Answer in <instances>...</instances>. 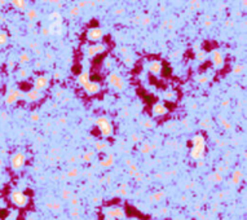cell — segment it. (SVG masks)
<instances>
[{"mask_svg":"<svg viewBox=\"0 0 247 220\" xmlns=\"http://www.w3.org/2000/svg\"><path fill=\"white\" fill-rule=\"evenodd\" d=\"M45 206H47L48 208L53 210V211H60V210H61V203H58V202H53V203H47Z\"/></svg>","mask_w":247,"mask_h":220,"instance_id":"30","label":"cell"},{"mask_svg":"<svg viewBox=\"0 0 247 220\" xmlns=\"http://www.w3.org/2000/svg\"><path fill=\"white\" fill-rule=\"evenodd\" d=\"M212 25V22H211L210 20H207V21H204V26H208V27H210V26Z\"/></svg>","mask_w":247,"mask_h":220,"instance_id":"52","label":"cell"},{"mask_svg":"<svg viewBox=\"0 0 247 220\" xmlns=\"http://www.w3.org/2000/svg\"><path fill=\"white\" fill-rule=\"evenodd\" d=\"M233 72L236 75H239V74H242V72H243V65H236V66H234V69H233Z\"/></svg>","mask_w":247,"mask_h":220,"instance_id":"36","label":"cell"},{"mask_svg":"<svg viewBox=\"0 0 247 220\" xmlns=\"http://www.w3.org/2000/svg\"><path fill=\"white\" fill-rule=\"evenodd\" d=\"M123 12H124V9H123V8H119V9H115V10H114L115 14H122Z\"/></svg>","mask_w":247,"mask_h":220,"instance_id":"51","label":"cell"},{"mask_svg":"<svg viewBox=\"0 0 247 220\" xmlns=\"http://www.w3.org/2000/svg\"><path fill=\"white\" fill-rule=\"evenodd\" d=\"M86 5H88V4H87V1H83V0L78 3V8H83V7H86Z\"/></svg>","mask_w":247,"mask_h":220,"instance_id":"49","label":"cell"},{"mask_svg":"<svg viewBox=\"0 0 247 220\" xmlns=\"http://www.w3.org/2000/svg\"><path fill=\"white\" fill-rule=\"evenodd\" d=\"M96 126L97 128H99L100 133H101L102 137H110L113 133V126L111 123H110L109 118H106V116H99V118L96 119Z\"/></svg>","mask_w":247,"mask_h":220,"instance_id":"2","label":"cell"},{"mask_svg":"<svg viewBox=\"0 0 247 220\" xmlns=\"http://www.w3.org/2000/svg\"><path fill=\"white\" fill-rule=\"evenodd\" d=\"M132 220H138V219H132Z\"/></svg>","mask_w":247,"mask_h":220,"instance_id":"59","label":"cell"},{"mask_svg":"<svg viewBox=\"0 0 247 220\" xmlns=\"http://www.w3.org/2000/svg\"><path fill=\"white\" fill-rule=\"evenodd\" d=\"M217 1H219V0H217Z\"/></svg>","mask_w":247,"mask_h":220,"instance_id":"60","label":"cell"},{"mask_svg":"<svg viewBox=\"0 0 247 220\" xmlns=\"http://www.w3.org/2000/svg\"><path fill=\"white\" fill-rule=\"evenodd\" d=\"M71 216L75 217V219H78L79 217V208L78 207H74L73 208V211H71Z\"/></svg>","mask_w":247,"mask_h":220,"instance_id":"39","label":"cell"},{"mask_svg":"<svg viewBox=\"0 0 247 220\" xmlns=\"http://www.w3.org/2000/svg\"><path fill=\"white\" fill-rule=\"evenodd\" d=\"M70 14L73 16V17H78L79 16V8L78 7H73L70 9Z\"/></svg>","mask_w":247,"mask_h":220,"instance_id":"38","label":"cell"},{"mask_svg":"<svg viewBox=\"0 0 247 220\" xmlns=\"http://www.w3.org/2000/svg\"><path fill=\"white\" fill-rule=\"evenodd\" d=\"M60 123H62V124H66V118H61V119H60Z\"/></svg>","mask_w":247,"mask_h":220,"instance_id":"54","label":"cell"},{"mask_svg":"<svg viewBox=\"0 0 247 220\" xmlns=\"http://www.w3.org/2000/svg\"><path fill=\"white\" fill-rule=\"evenodd\" d=\"M62 197H63V199H70L71 198L70 192H69V190H63L62 192Z\"/></svg>","mask_w":247,"mask_h":220,"instance_id":"42","label":"cell"},{"mask_svg":"<svg viewBox=\"0 0 247 220\" xmlns=\"http://www.w3.org/2000/svg\"><path fill=\"white\" fill-rule=\"evenodd\" d=\"M144 126H145V128H153V123H151L150 120H146L145 123H144Z\"/></svg>","mask_w":247,"mask_h":220,"instance_id":"47","label":"cell"},{"mask_svg":"<svg viewBox=\"0 0 247 220\" xmlns=\"http://www.w3.org/2000/svg\"><path fill=\"white\" fill-rule=\"evenodd\" d=\"M197 58L199 60V61H204V60H206V53H204V52H198V53H197Z\"/></svg>","mask_w":247,"mask_h":220,"instance_id":"40","label":"cell"},{"mask_svg":"<svg viewBox=\"0 0 247 220\" xmlns=\"http://www.w3.org/2000/svg\"><path fill=\"white\" fill-rule=\"evenodd\" d=\"M102 36H104V31L100 27H92L87 31V39L91 41H94V43L101 40Z\"/></svg>","mask_w":247,"mask_h":220,"instance_id":"8","label":"cell"},{"mask_svg":"<svg viewBox=\"0 0 247 220\" xmlns=\"http://www.w3.org/2000/svg\"><path fill=\"white\" fill-rule=\"evenodd\" d=\"M242 177H243V173H242V170L241 168H237V170H234V172L231 173V184H234V185H239V183L242 181Z\"/></svg>","mask_w":247,"mask_h":220,"instance_id":"17","label":"cell"},{"mask_svg":"<svg viewBox=\"0 0 247 220\" xmlns=\"http://www.w3.org/2000/svg\"><path fill=\"white\" fill-rule=\"evenodd\" d=\"M132 62H133V60H132V57H131V56H126L124 57V64L132 65Z\"/></svg>","mask_w":247,"mask_h":220,"instance_id":"41","label":"cell"},{"mask_svg":"<svg viewBox=\"0 0 247 220\" xmlns=\"http://www.w3.org/2000/svg\"><path fill=\"white\" fill-rule=\"evenodd\" d=\"M107 82H109V84L117 91H123L126 88V82L123 80V78L120 76L119 74H117V72H111V74L107 76Z\"/></svg>","mask_w":247,"mask_h":220,"instance_id":"4","label":"cell"},{"mask_svg":"<svg viewBox=\"0 0 247 220\" xmlns=\"http://www.w3.org/2000/svg\"><path fill=\"white\" fill-rule=\"evenodd\" d=\"M11 201L13 202V204H16L17 207H25L29 203V197L21 190H14L11 194Z\"/></svg>","mask_w":247,"mask_h":220,"instance_id":"5","label":"cell"},{"mask_svg":"<svg viewBox=\"0 0 247 220\" xmlns=\"http://www.w3.org/2000/svg\"><path fill=\"white\" fill-rule=\"evenodd\" d=\"M8 34L5 31H0V47H5L8 44Z\"/></svg>","mask_w":247,"mask_h":220,"instance_id":"24","label":"cell"},{"mask_svg":"<svg viewBox=\"0 0 247 220\" xmlns=\"http://www.w3.org/2000/svg\"><path fill=\"white\" fill-rule=\"evenodd\" d=\"M25 97V93L21 92L20 89H11L8 93H7V97H5V104L7 105H13L16 104L18 100Z\"/></svg>","mask_w":247,"mask_h":220,"instance_id":"6","label":"cell"},{"mask_svg":"<svg viewBox=\"0 0 247 220\" xmlns=\"http://www.w3.org/2000/svg\"><path fill=\"white\" fill-rule=\"evenodd\" d=\"M131 1H136V0H131Z\"/></svg>","mask_w":247,"mask_h":220,"instance_id":"58","label":"cell"},{"mask_svg":"<svg viewBox=\"0 0 247 220\" xmlns=\"http://www.w3.org/2000/svg\"><path fill=\"white\" fill-rule=\"evenodd\" d=\"M173 220H186V219H182V217H175Z\"/></svg>","mask_w":247,"mask_h":220,"instance_id":"56","label":"cell"},{"mask_svg":"<svg viewBox=\"0 0 247 220\" xmlns=\"http://www.w3.org/2000/svg\"><path fill=\"white\" fill-rule=\"evenodd\" d=\"M55 78H57V79H58V78H60V72H56V74H55Z\"/></svg>","mask_w":247,"mask_h":220,"instance_id":"55","label":"cell"},{"mask_svg":"<svg viewBox=\"0 0 247 220\" xmlns=\"http://www.w3.org/2000/svg\"><path fill=\"white\" fill-rule=\"evenodd\" d=\"M132 141H133V142H137V141H140V135H137V133H133V135H132Z\"/></svg>","mask_w":247,"mask_h":220,"instance_id":"45","label":"cell"},{"mask_svg":"<svg viewBox=\"0 0 247 220\" xmlns=\"http://www.w3.org/2000/svg\"><path fill=\"white\" fill-rule=\"evenodd\" d=\"M26 17L29 21H35L38 18V12L36 9H34V8H27L26 9Z\"/></svg>","mask_w":247,"mask_h":220,"instance_id":"23","label":"cell"},{"mask_svg":"<svg viewBox=\"0 0 247 220\" xmlns=\"http://www.w3.org/2000/svg\"><path fill=\"white\" fill-rule=\"evenodd\" d=\"M89 82V72L88 71H83L79 74L78 76V83L82 85V87H84V85L87 84V83Z\"/></svg>","mask_w":247,"mask_h":220,"instance_id":"21","label":"cell"},{"mask_svg":"<svg viewBox=\"0 0 247 220\" xmlns=\"http://www.w3.org/2000/svg\"><path fill=\"white\" fill-rule=\"evenodd\" d=\"M42 34H43L44 36H48V35H49V31H48V27L42 28Z\"/></svg>","mask_w":247,"mask_h":220,"instance_id":"48","label":"cell"},{"mask_svg":"<svg viewBox=\"0 0 247 220\" xmlns=\"http://www.w3.org/2000/svg\"><path fill=\"white\" fill-rule=\"evenodd\" d=\"M223 106H228L229 105V100H225V101H223V104H221Z\"/></svg>","mask_w":247,"mask_h":220,"instance_id":"53","label":"cell"},{"mask_svg":"<svg viewBox=\"0 0 247 220\" xmlns=\"http://www.w3.org/2000/svg\"><path fill=\"white\" fill-rule=\"evenodd\" d=\"M104 51H106V45H105V44L94 43L87 48V54H88V57H94V56H97V54L102 53Z\"/></svg>","mask_w":247,"mask_h":220,"instance_id":"9","label":"cell"},{"mask_svg":"<svg viewBox=\"0 0 247 220\" xmlns=\"http://www.w3.org/2000/svg\"><path fill=\"white\" fill-rule=\"evenodd\" d=\"M211 177H213V181H215V183H221V181L224 180V179H223V173H220V172H215L212 176H211Z\"/></svg>","mask_w":247,"mask_h":220,"instance_id":"33","label":"cell"},{"mask_svg":"<svg viewBox=\"0 0 247 220\" xmlns=\"http://www.w3.org/2000/svg\"><path fill=\"white\" fill-rule=\"evenodd\" d=\"M0 3H1V4H5L7 0H0Z\"/></svg>","mask_w":247,"mask_h":220,"instance_id":"57","label":"cell"},{"mask_svg":"<svg viewBox=\"0 0 247 220\" xmlns=\"http://www.w3.org/2000/svg\"><path fill=\"white\" fill-rule=\"evenodd\" d=\"M163 97L166 98L167 101H172V100H175L176 95H175V92H172V91H167V92H164Z\"/></svg>","mask_w":247,"mask_h":220,"instance_id":"31","label":"cell"},{"mask_svg":"<svg viewBox=\"0 0 247 220\" xmlns=\"http://www.w3.org/2000/svg\"><path fill=\"white\" fill-rule=\"evenodd\" d=\"M31 120L32 122H38V120H39V114H38V113L31 114Z\"/></svg>","mask_w":247,"mask_h":220,"instance_id":"44","label":"cell"},{"mask_svg":"<svg viewBox=\"0 0 247 220\" xmlns=\"http://www.w3.org/2000/svg\"><path fill=\"white\" fill-rule=\"evenodd\" d=\"M49 87V78L47 75H40L35 79L34 82V89L40 91V92H44L47 88Z\"/></svg>","mask_w":247,"mask_h":220,"instance_id":"7","label":"cell"},{"mask_svg":"<svg viewBox=\"0 0 247 220\" xmlns=\"http://www.w3.org/2000/svg\"><path fill=\"white\" fill-rule=\"evenodd\" d=\"M206 152V139L202 133H195L192 137V150L190 157L194 160H203Z\"/></svg>","mask_w":247,"mask_h":220,"instance_id":"1","label":"cell"},{"mask_svg":"<svg viewBox=\"0 0 247 220\" xmlns=\"http://www.w3.org/2000/svg\"><path fill=\"white\" fill-rule=\"evenodd\" d=\"M93 155H94V152H87V153H84L83 160H84V162H91L92 158H93Z\"/></svg>","mask_w":247,"mask_h":220,"instance_id":"32","label":"cell"},{"mask_svg":"<svg viewBox=\"0 0 247 220\" xmlns=\"http://www.w3.org/2000/svg\"><path fill=\"white\" fill-rule=\"evenodd\" d=\"M31 61V57H30L29 53H26V52H24V53L20 54V64L21 65H25V64H29V62Z\"/></svg>","mask_w":247,"mask_h":220,"instance_id":"25","label":"cell"},{"mask_svg":"<svg viewBox=\"0 0 247 220\" xmlns=\"http://www.w3.org/2000/svg\"><path fill=\"white\" fill-rule=\"evenodd\" d=\"M26 164V154L22 152H17L14 153L11 157V167L14 171H20L25 167Z\"/></svg>","mask_w":247,"mask_h":220,"instance_id":"3","label":"cell"},{"mask_svg":"<svg viewBox=\"0 0 247 220\" xmlns=\"http://www.w3.org/2000/svg\"><path fill=\"white\" fill-rule=\"evenodd\" d=\"M162 69H163V66H162L161 61H151L150 64H149V71H150L151 74H154V75L161 74Z\"/></svg>","mask_w":247,"mask_h":220,"instance_id":"15","label":"cell"},{"mask_svg":"<svg viewBox=\"0 0 247 220\" xmlns=\"http://www.w3.org/2000/svg\"><path fill=\"white\" fill-rule=\"evenodd\" d=\"M195 80L198 82V84H206V83L210 80V76H208V75H198V76L195 78Z\"/></svg>","mask_w":247,"mask_h":220,"instance_id":"27","label":"cell"},{"mask_svg":"<svg viewBox=\"0 0 247 220\" xmlns=\"http://www.w3.org/2000/svg\"><path fill=\"white\" fill-rule=\"evenodd\" d=\"M163 197H164V193H163V192H158V193L153 194V196L150 197V201L159 202V201H162V199H163Z\"/></svg>","mask_w":247,"mask_h":220,"instance_id":"29","label":"cell"},{"mask_svg":"<svg viewBox=\"0 0 247 220\" xmlns=\"http://www.w3.org/2000/svg\"><path fill=\"white\" fill-rule=\"evenodd\" d=\"M70 202H71V204H73L74 207H78V206H79V199H78V197H75V196H71V198H70Z\"/></svg>","mask_w":247,"mask_h":220,"instance_id":"37","label":"cell"},{"mask_svg":"<svg viewBox=\"0 0 247 220\" xmlns=\"http://www.w3.org/2000/svg\"><path fill=\"white\" fill-rule=\"evenodd\" d=\"M8 1L18 10H22V12H24V10L27 9V1L26 0H8Z\"/></svg>","mask_w":247,"mask_h":220,"instance_id":"18","label":"cell"},{"mask_svg":"<svg viewBox=\"0 0 247 220\" xmlns=\"http://www.w3.org/2000/svg\"><path fill=\"white\" fill-rule=\"evenodd\" d=\"M83 88H84V91H86L87 93H89V95H96V93H99L100 91H101V85H100V83L99 82H91V80H89V82L87 83Z\"/></svg>","mask_w":247,"mask_h":220,"instance_id":"13","label":"cell"},{"mask_svg":"<svg viewBox=\"0 0 247 220\" xmlns=\"http://www.w3.org/2000/svg\"><path fill=\"white\" fill-rule=\"evenodd\" d=\"M17 76H18V79L25 80L27 76H29V71H27L26 69H20L18 72H17Z\"/></svg>","mask_w":247,"mask_h":220,"instance_id":"28","label":"cell"},{"mask_svg":"<svg viewBox=\"0 0 247 220\" xmlns=\"http://www.w3.org/2000/svg\"><path fill=\"white\" fill-rule=\"evenodd\" d=\"M212 64L215 69H221L224 66V56L220 51L212 52Z\"/></svg>","mask_w":247,"mask_h":220,"instance_id":"12","label":"cell"},{"mask_svg":"<svg viewBox=\"0 0 247 220\" xmlns=\"http://www.w3.org/2000/svg\"><path fill=\"white\" fill-rule=\"evenodd\" d=\"M106 214L110 219H123L124 217V211H123L122 207L115 206V207H110L106 210Z\"/></svg>","mask_w":247,"mask_h":220,"instance_id":"10","label":"cell"},{"mask_svg":"<svg viewBox=\"0 0 247 220\" xmlns=\"http://www.w3.org/2000/svg\"><path fill=\"white\" fill-rule=\"evenodd\" d=\"M43 96H44L43 95V92L36 91V89H30V91H27V92L25 93V97H26L29 101H32V102H35V101L43 98Z\"/></svg>","mask_w":247,"mask_h":220,"instance_id":"14","label":"cell"},{"mask_svg":"<svg viewBox=\"0 0 247 220\" xmlns=\"http://www.w3.org/2000/svg\"><path fill=\"white\" fill-rule=\"evenodd\" d=\"M150 22H151L150 17H142V25H149Z\"/></svg>","mask_w":247,"mask_h":220,"instance_id":"43","label":"cell"},{"mask_svg":"<svg viewBox=\"0 0 247 220\" xmlns=\"http://www.w3.org/2000/svg\"><path fill=\"white\" fill-rule=\"evenodd\" d=\"M48 31L52 35H61L63 32V27L62 23H51L49 27H48Z\"/></svg>","mask_w":247,"mask_h":220,"instance_id":"16","label":"cell"},{"mask_svg":"<svg viewBox=\"0 0 247 220\" xmlns=\"http://www.w3.org/2000/svg\"><path fill=\"white\" fill-rule=\"evenodd\" d=\"M220 124H221V126H223L225 129H230V128H231V124L229 123V122L226 120V119L221 118V116H220Z\"/></svg>","mask_w":247,"mask_h":220,"instance_id":"35","label":"cell"},{"mask_svg":"<svg viewBox=\"0 0 247 220\" xmlns=\"http://www.w3.org/2000/svg\"><path fill=\"white\" fill-rule=\"evenodd\" d=\"M78 173H79V171H78V168H76V167H73L71 170L67 171V176H69V177H76V176H78Z\"/></svg>","mask_w":247,"mask_h":220,"instance_id":"34","label":"cell"},{"mask_svg":"<svg viewBox=\"0 0 247 220\" xmlns=\"http://www.w3.org/2000/svg\"><path fill=\"white\" fill-rule=\"evenodd\" d=\"M16 215H17V212L14 211L13 214H11V215H9L8 217H7V219H8V220H14V217H16Z\"/></svg>","mask_w":247,"mask_h":220,"instance_id":"50","label":"cell"},{"mask_svg":"<svg viewBox=\"0 0 247 220\" xmlns=\"http://www.w3.org/2000/svg\"><path fill=\"white\" fill-rule=\"evenodd\" d=\"M167 113H168V109H167V106L162 102L154 104L153 108H151V114H153L154 116H162Z\"/></svg>","mask_w":247,"mask_h":220,"instance_id":"11","label":"cell"},{"mask_svg":"<svg viewBox=\"0 0 247 220\" xmlns=\"http://www.w3.org/2000/svg\"><path fill=\"white\" fill-rule=\"evenodd\" d=\"M114 162H115V159H114V155H107V157H105L104 159L101 160V167H105V168H109V167H111L113 164H114Z\"/></svg>","mask_w":247,"mask_h":220,"instance_id":"19","label":"cell"},{"mask_svg":"<svg viewBox=\"0 0 247 220\" xmlns=\"http://www.w3.org/2000/svg\"><path fill=\"white\" fill-rule=\"evenodd\" d=\"M14 65H16V62H14V60H13V58H11V60H9V61H8V67H9V69H13V67H14Z\"/></svg>","mask_w":247,"mask_h":220,"instance_id":"46","label":"cell"},{"mask_svg":"<svg viewBox=\"0 0 247 220\" xmlns=\"http://www.w3.org/2000/svg\"><path fill=\"white\" fill-rule=\"evenodd\" d=\"M153 149H155V146L151 145L150 142H148V141H144L142 145H141V148H140V150H141L142 154H150V153L153 152Z\"/></svg>","mask_w":247,"mask_h":220,"instance_id":"20","label":"cell"},{"mask_svg":"<svg viewBox=\"0 0 247 220\" xmlns=\"http://www.w3.org/2000/svg\"><path fill=\"white\" fill-rule=\"evenodd\" d=\"M49 21L51 23H62V17L58 12H52L49 14Z\"/></svg>","mask_w":247,"mask_h":220,"instance_id":"22","label":"cell"},{"mask_svg":"<svg viewBox=\"0 0 247 220\" xmlns=\"http://www.w3.org/2000/svg\"><path fill=\"white\" fill-rule=\"evenodd\" d=\"M109 146V144L105 141H97L94 142V149L97 150V152H102V150H105L106 148Z\"/></svg>","mask_w":247,"mask_h":220,"instance_id":"26","label":"cell"}]
</instances>
